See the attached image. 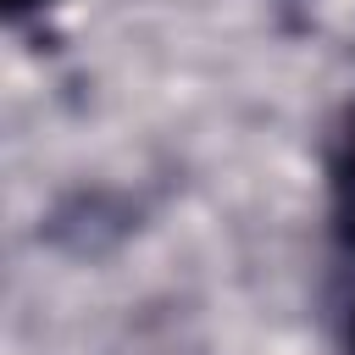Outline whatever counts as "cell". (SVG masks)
I'll list each match as a JSON object with an SVG mask.
<instances>
[{"label":"cell","mask_w":355,"mask_h":355,"mask_svg":"<svg viewBox=\"0 0 355 355\" xmlns=\"http://www.w3.org/2000/svg\"><path fill=\"white\" fill-rule=\"evenodd\" d=\"M327 227L355 255V105L344 111V122L327 144Z\"/></svg>","instance_id":"1"},{"label":"cell","mask_w":355,"mask_h":355,"mask_svg":"<svg viewBox=\"0 0 355 355\" xmlns=\"http://www.w3.org/2000/svg\"><path fill=\"white\" fill-rule=\"evenodd\" d=\"M55 0H6V17L11 22H22V17H39V11H50Z\"/></svg>","instance_id":"2"},{"label":"cell","mask_w":355,"mask_h":355,"mask_svg":"<svg viewBox=\"0 0 355 355\" xmlns=\"http://www.w3.org/2000/svg\"><path fill=\"white\" fill-rule=\"evenodd\" d=\"M338 355H355V311H349V322H344V349Z\"/></svg>","instance_id":"3"}]
</instances>
